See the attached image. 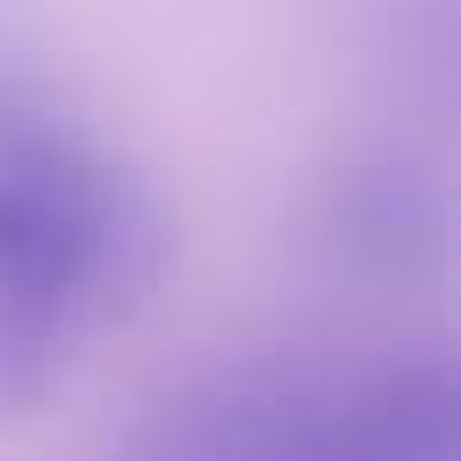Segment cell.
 Masks as SVG:
<instances>
[{"label": "cell", "instance_id": "2", "mask_svg": "<svg viewBox=\"0 0 461 461\" xmlns=\"http://www.w3.org/2000/svg\"><path fill=\"white\" fill-rule=\"evenodd\" d=\"M454 382L396 367H238L166 403L122 461H454Z\"/></svg>", "mask_w": 461, "mask_h": 461}, {"label": "cell", "instance_id": "1", "mask_svg": "<svg viewBox=\"0 0 461 461\" xmlns=\"http://www.w3.org/2000/svg\"><path fill=\"white\" fill-rule=\"evenodd\" d=\"M144 245L130 180L58 115L0 108V396H36Z\"/></svg>", "mask_w": 461, "mask_h": 461}]
</instances>
